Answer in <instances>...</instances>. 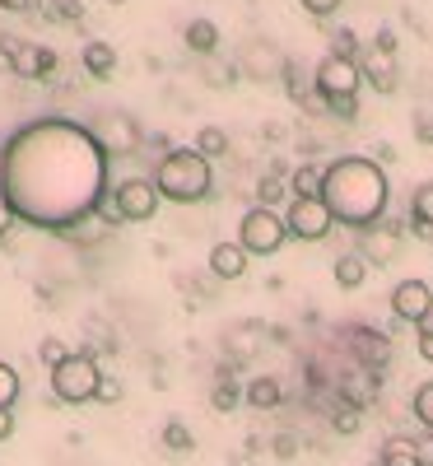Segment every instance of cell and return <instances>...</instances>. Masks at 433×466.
Instances as JSON below:
<instances>
[{
  "label": "cell",
  "mask_w": 433,
  "mask_h": 466,
  "mask_svg": "<svg viewBox=\"0 0 433 466\" xmlns=\"http://www.w3.org/2000/svg\"><path fill=\"white\" fill-rule=\"evenodd\" d=\"M410 410H415V420L424 424V430H433V378L415 387V401H410Z\"/></svg>",
  "instance_id": "4dcf8cb0"
},
{
  "label": "cell",
  "mask_w": 433,
  "mask_h": 466,
  "mask_svg": "<svg viewBox=\"0 0 433 466\" xmlns=\"http://www.w3.org/2000/svg\"><path fill=\"white\" fill-rule=\"evenodd\" d=\"M0 66L24 75V80H52L61 56L52 47H37V43H19V37H5L0 33Z\"/></svg>",
  "instance_id": "52a82bcc"
},
{
  "label": "cell",
  "mask_w": 433,
  "mask_h": 466,
  "mask_svg": "<svg viewBox=\"0 0 433 466\" xmlns=\"http://www.w3.org/2000/svg\"><path fill=\"white\" fill-rule=\"evenodd\" d=\"M210 401H215V410H219V415H228V410H238V401H243V387L224 378V382L215 387V397H210Z\"/></svg>",
  "instance_id": "1f68e13d"
},
{
  "label": "cell",
  "mask_w": 433,
  "mask_h": 466,
  "mask_svg": "<svg viewBox=\"0 0 433 466\" xmlns=\"http://www.w3.org/2000/svg\"><path fill=\"white\" fill-rule=\"evenodd\" d=\"M0 10H10V15H28V10H33V0H0Z\"/></svg>",
  "instance_id": "b9f144b4"
},
{
  "label": "cell",
  "mask_w": 433,
  "mask_h": 466,
  "mask_svg": "<svg viewBox=\"0 0 433 466\" xmlns=\"http://www.w3.org/2000/svg\"><path fill=\"white\" fill-rule=\"evenodd\" d=\"M322 187H327V168L322 164H298L289 173V191H294V201H322Z\"/></svg>",
  "instance_id": "e0dca14e"
},
{
  "label": "cell",
  "mask_w": 433,
  "mask_h": 466,
  "mask_svg": "<svg viewBox=\"0 0 433 466\" xmlns=\"http://www.w3.org/2000/svg\"><path fill=\"white\" fill-rule=\"evenodd\" d=\"M359 420H364V406L340 401V406L331 410V430H336V434H354V430H359Z\"/></svg>",
  "instance_id": "f546056e"
},
{
  "label": "cell",
  "mask_w": 433,
  "mask_h": 466,
  "mask_svg": "<svg viewBox=\"0 0 433 466\" xmlns=\"http://www.w3.org/2000/svg\"><path fill=\"white\" fill-rule=\"evenodd\" d=\"M349 345H354V355H359V364H368V369H382V364L391 360V340H387L382 331L359 327V331L349 336Z\"/></svg>",
  "instance_id": "2e32d148"
},
{
  "label": "cell",
  "mask_w": 433,
  "mask_h": 466,
  "mask_svg": "<svg viewBox=\"0 0 433 466\" xmlns=\"http://www.w3.org/2000/svg\"><path fill=\"white\" fill-rule=\"evenodd\" d=\"M98 401H103V406H116V401H122V382H116V378H107V373H103V387H98Z\"/></svg>",
  "instance_id": "8d00e7d4"
},
{
  "label": "cell",
  "mask_w": 433,
  "mask_h": 466,
  "mask_svg": "<svg viewBox=\"0 0 433 466\" xmlns=\"http://www.w3.org/2000/svg\"><path fill=\"white\" fill-rule=\"evenodd\" d=\"M285 224H289V238H303V243H317V238H327L331 233V210H327V201H294L289 210H285Z\"/></svg>",
  "instance_id": "7c38bea8"
},
{
  "label": "cell",
  "mask_w": 433,
  "mask_h": 466,
  "mask_svg": "<svg viewBox=\"0 0 433 466\" xmlns=\"http://www.w3.org/2000/svg\"><path fill=\"white\" fill-rule=\"evenodd\" d=\"M159 187L154 177H122L107 197V224H145L159 215Z\"/></svg>",
  "instance_id": "5b68a950"
},
{
  "label": "cell",
  "mask_w": 433,
  "mask_h": 466,
  "mask_svg": "<svg viewBox=\"0 0 433 466\" xmlns=\"http://www.w3.org/2000/svg\"><path fill=\"white\" fill-rule=\"evenodd\" d=\"M261 322H233V327H224V350L233 360H243V355H257L261 350Z\"/></svg>",
  "instance_id": "ac0fdd59"
},
{
  "label": "cell",
  "mask_w": 433,
  "mask_h": 466,
  "mask_svg": "<svg viewBox=\"0 0 433 466\" xmlns=\"http://www.w3.org/2000/svg\"><path fill=\"white\" fill-rule=\"evenodd\" d=\"M186 47H191V52H201V56H215V47H219V28H215L210 19H191V24H186Z\"/></svg>",
  "instance_id": "cb8c5ba5"
},
{
  "label": "cell",
  "mask_w": 433,
  "mask_h": 466,
  "mask_svg": "<svg viewBox=\"0 0 433 466\" xmlns=\"http://www.w3.org/2000/svg\"><path fill=\"white\" fill-rule=\"evenodd\" d=\"M159 439H164V448H168V452H177V457L196 448V439H191V430H186L182 420H164V430H159Z\"/></svg>",
  "instance_id": "484cf974"
},
{
  "label": "cell",
  "mask_w": 433,
  "mask_h": 466,
  "mask_svg": "<svg viewBox=\"0 0 433 466\" xmlns=\"http://www.w3.org/2000/svg\"><path fill=\"white\" fill-rule=\"evenodd\" d=\"M340 5H345V0H303V10H307V15H317V19H331Z\"/></svg>",
  "instance_id": "836d02e7"
},
{
  "label": "cell",
  "mask_w": 433,
  "mask_h": 466,
  "mask_svg": "<svg viewBox=\"0 0 433 466\" xmlns=\"http://www.w3.org/2000/svg\"><path fill=\"white\" fill-rule=\"evenodd\" d=\"M196 154H206V159H224V154H228V131L224 127H201V131H196Z\"/></svg>",
  "instance_id": "d4e9b609"
},
{
  "label": "cell",
  "mask_w": 433,
  "mask_h": 466,
  "mask_svg": "<svg viewBox=\"0 0 433 466\" xmlns=\"http://www.w3.org/2000/svg\"><path fill=\"white\" fill-rule=\"evenodd\" d=\"M56 19H80L85 15V5H80V0H52V5H47Z\"/></svg>",
  "instance_id": "e575fe53"
},
{
  "label": "cell",
  "mask_w": 433,
  "mask_h": 466,
  "mask_svg": "<svg viewBox=\"0 0 433 466\" xmlns=\"http://www.w3.org/2000/svg\"><path fill=\"white\" fill-rule=\"evenodd\" d=\"M373 47L387 52V56H397V28H382V33L373 37Z\"/></svg>",
  "instance_id": "f35d334b"
},
{
  "label": "cell",
  "mask_w": 433,
  "mask_h": 466,
  "mask_svg": "<svg viewBox=\"0 0 433 466\" xmlns=\"http://www.w3.org/2000/svg\"><path fill=\"white\" fill-rule=\"evenodd\" d=\"M359 70H364V80H368L378 94H391V89H397V61H391L387 52L359 47Z\"/></svg>",
  "instance_id": "5bb4252c"
},
{
  "label": "cell",
  "mask_w": 433,
  "mask_h": 466,
  "mask_svg": "<svg viewBox=\"0 0 433 466\" xmlns=\"http://www.w3.org/2000/svg\"><path fill=\"white\" fill-rule=\"evenodd\" d=\"M285 187H289V177H285L280 168H275V173H266V177L257 182V206H275V201L285 197Z\"/></svg>",
  "instance_id": "83f0119b"
},
{
  "label": "cell",
  "mask_w": 433,
  "mask_h": 466,
  "mask_svg": "<svg viewBox=\"0 0 433 466\" xmlns=\"http://www.w3.org/2000/svg\"><path fill=\"white\" fill-rule=\"evenodd\" d=\"M327 112H336L340 122H349V116H359V103L354 98H327Z\"/></svg>",
  "instance_id": "d590c367"
},
{
  "label": "cell",
  "mask_w": 433,
  "mask_h": 466,
  "mask_svg": "<svg viewBox=\"0 0 433 466\" xmlns=\"http://www.w3.org/2000/svg\"><path fill=\"white\" fill-rule=\"evenodd\" d=\"M378 466H424L419 443L406 439V434H391V439L382 443V452H378Z\"/></svg>",
  "instance_id": "ffe728a7"
},
{
  "label": "cell",
  "mask_w": 433,
  "mask_h": 466,
  "mask_svg": "<svg viewBox=\"0 0 433 466\" xmlns=\"http://www.w3.org/2000/svg\"><path fill=\"white\" fill-rule=\"evenodd\" d=\"M37 360H43V364H47V373H52L56 364H65V360H70V345H65L61 336H43V340H37Z\"/></svg>",
  "instance_id": "f1b7e54d"
},
{
  "label": "cell",
  "mask_w": 433,
  "mask_h": 466,
  "mask_svg": "<svg viewBox=\"0 0 433 466\" xmlns=\"http://www.w3.org/2000/svg\"><path fill=\"white\" fill-rule=\"evenodd\" d=\"M364 280H368V261L359 252H340L336 257V285L340 289H364Z\"/></svg>",
  "instance_id": "7402d4cb"
},
{
  "label": "cell",
  "mask_w": 433,
  "mask_h": 466,
  "mask_svg": "<svg viewBox=\"0 0 433 466\" xmlns=\"http://www.w3.org/2000/svg\"><path fill=\"white\" fill-rule=\"evenodd\" d=\"M270 448H275V457H294V452H298L294 434H275V443H270Z\"/></svg>",
  "instance_id": "ab89813d"
},
{
  "label": "cell",
  "mask_w": 433,
  "mask_h": 466,
  "mask_svg": "<svg viewBox=\"0 0 433 466\" xmlns=\"http://www.w3.org/2000/svg\"><path fill=\"white\" fill-rule=\"evenodd\" d=\"M15 219H19V215H15V206H10V197H5V191H0V238H5V233L15 228Z\"/></svg>",
  "instance_id": "74e56055"
},
{
  "label": "cell",
  "mask_w": 433,
  "mask_h": 466,
  "mask_svg": "<svg viewBox=\"0 0 433 466\" xmlns=\"http://www.w3.org/2000/svg\"><path fill=\"white\" fill-rule=\"evenodd\" d=\"M5 439H15V410L0 406V443H5Z\"/></svg>",
  "instance_id": "60d3db41"
},
{
  "label": "cell",
  "mask_w": 433,
  "mask_h": 466,
  "mask_svg": "<svg viewBox=\"0 0 433 466\" xmlns=\"http://www.w3.org/2000/svg\"><path fill=\"white\" fill-rule=\"evenodd\" d=\"M0 191L24 224L70 233L103 210L107 154L89 127L56 122V116L28 122L0 149Z\"/></svg>",
  "instance_id": "6da1fadb"
},
{
  "label": "cell",
  "mask_w": 433,
  "mask_h": 466,
  "mask_svg": "<svg viewBox=\"0 0 433 466\" xmlns=\"http://www.w3.org/2000/svg\"><path fill=\"white\" fill-rule=\"evenodd\" d=\"M154 187H159V197L173 201V206H196L210 197L215 187V168L206 154L196 149H168L159 164H154Z\"/></svg>",
  "instance_id": "3957f363"
},
{
  "label": "cell",
  "mask_w": 433,
  "mask_h": 466,
  "mask_svg": "<svg viewBox=\"0 0 433 466\" xmlns=\"http://www.w3.org/2000/svg\"><path fill=\"white\" fill-rule=\"evenodd\" d=\"M410 228L433 243V182H419L410 191Z\"/></svg>",
  "instance_id": "d6986e66"
},
{
  "label": "cell",
  "mask_w": 433,
  "mask_h": 466,
  "mask_svg": "<svg viewBox=\"0 0 433 466\" xmlns=\"http://www.w3.org/2000/svg\"><path fill=\"white\" fill-rule=\"evenodd\" d=\"M359 85H364V70L354 56H322V66L312 70V89L322 98H359Z\"/></svg>",
  "instance_id": "9c48e42d"
},
{
  "label": "cell",
  "mask_w": 433,
  "mask_h": 466,
  "mask_svg": "<svg viewBox=\"0 0 433 466\" xmlns=\"http://www.w3.org/2000/svg\"><path fill=\"white\" fill-rule=\"evenodd\" d=\"M289 70L285 52L270 43V37H243V47H238V75H247V80L257 85H270V80H280V75Z\"/></svg>",
  "instance_id": "30bf717a"
},
{
  "label": "cell",
  "mask_w": 433,
  "mask_h": 466,
  "mask_svg": "<svg viewBox=\"0 0 433 466\" xmlns=\"http://www.w3.org/2000/svg\"><path fill=\"white\" fill-rule=\"evenodd\" d=\"M85 70L94 80H112L116 75V47L112 43H85Z\"/></svg>",
  "instance_id": "603a6c76"
},
{
  "label": "cell",
  "mask_w": 433,
  "mask_h": 466,
  "mask_svg": "<svg viewBox=\"0 0 433 466\" xmlns=\"http://www.w3.org/2000/svg\"><path fill=\"white\" fill-rule=\"evenodd\" d=\"M391 313H397L401 322H415V327H424L428 318H433V285L428 280H397L391 285Z\"/></svg>",
  "instance_id": "8fae6325"
},
{
  "label": "cell",
  "mask_w": 433,
  "mask_h": 466,
  "mask_svg": "<svg viewBox=\"0 0 433 466\" xmlns=\"http://www.w3.org/2000/svg\"><path fill=\"white\" fill-rule=\"evenodd\" d=\"M98 387H103V369H98V360L89 355H70L65 364H56L52 369V397L61 401V406H89V401H98Z\"/></svg>",
  "instance_id": "277c9868"
},
{
  "label": "cell",
  "mask_w": 433,
  "mask_h": 466,
  "mask_svg": "<svg viewBox=\"0 0 433 466\" xmlns=\"http://www.w3.org/2000/svg\"><path fill=\"white\" fill-rule=\"evenodd\" d=\"M387 197H391V182L387 168L368 154H340V159L327 164V187H322V201L331 210L336 224L345 228H373L387 215Z\"/></svg>",
  "instance_id": "7a4b0ae2"
},
{
  "label": "cell",
  "mask_w": 433,
  "mask_h": 466,
  "mask_svg": "<svg viewBox=\"0 0 433 466\" xmlns=\"http://www.w3.org/2000/svg\"><path fill=\"white\" fill-rule=\"evenodd\" d=\"M210 270L219 280H238V276H247V252H243V243L233 238V243H215L210 248Z\"/></svg>",
  "instance_id": "9a60e30c"
},
{
  "label": "cell",
  "mask_w": 433,
  "mask_h": 466,
  "mask_svg": "<svg viewBox=\"0 0 433 466\" xmlns=\"http://www.w3.org/2000/svg\"><path fill=\"white\" fill-rule=\"evenodd\" d=\"M415 345H419V360H424V364H433V318H428V322L419 327Z\"/></svg>",
  "instance_id": "d6a6232c"
},
{
  "label": "cell",
  "mask_w": 433,
  "mask_h": 466,
  "mask_svg": "<svg viewBox=\"0 0 433 466\" xmlns=\"http://www.w3.org/2000/svg\"><path fill=\"white\" fill-rule=\"evenodd\" d=\"M289 238V224L275 206H252L243 219H238V243L247 257H275Z\"/></svg>",
  "instance_id": "8992f818"
},
{
  "label": "cell",
  "mask_w": 433,
  "mask_h": 466,
  "mask_svg": "<svg viewBox=\"0 0 433 466\" xmlns=\"http://www.w3.org/2000/svg\"><path fill=\"white\" fill-rule=\"evenodd\" d=\"M19 392H24V378L15 373V364H5V360H0V406H5V410H15Z\"/></svg>",
  "instance_id": "4316f807"
},
{
  "label": "cell",
  "mask_w": 433,
  "mask_h": 466,
  "mask_svg": "<svg viewBox=\"0 0 433 466\" xmlns=\"http://www.w3.org/2000/svg\"><path fill=\"white\" fill-rule=\"evenodd\" d=\"M89 131H94V140L103 145V154H136V149L145 145L140 122H136L131 112H122V107H103L94 122H89Z\"/></svg>",
  "instance_id": "ba28073f"
},
{
  "label": "cell",
  "mask_w": 433,
  "mask_h": 466,
  "mask_svg": "<svg viewBox=\"0 0 433 466\" xmlns=\"http://www.w3.org/2000/svg\"><path fill=\"white\" fill-rule=\"evenodd\" d=\"M415 127H419V136H424V145H433V127H428V116H415Z\"/></svg>",
  "instance_id": "7bdbcfd3"
},
{
  "label": "cell",
  "mask_w": 433,
  "mask_h": 466,
  "mask_svg": "<svg viewBox=\"0 0 433 466\" xmlns=\"http://www.w3.org/2000/svg\"><path fill=\"white\" fill-rule=\"evenodd\" d=\"M243 401L252 406V410H275L285 401V387H280V378H252L247 387H243Z\"/></svg>",
  "instance_id": "44dd1931"
},
{
  "label": "cell",
  "mask_w": 433,
  "mask_h": 466,
  "mask_svg": "<svg viewBox=\"0 0 433 466\" xmlns=\"http://www.w3.org/2000/svg\"><path fill=\"white\" fill-rule=\"evenodd\" d=\"M107 5H126V0H107Z\"/></svg>",
  "instance_id": "ee69618b"
},
{
  "label": "cell",
  "mask_w": 433,
  "mask_h": 466,
  "mask_svg": "<svg viewBox=\"0 0 433 466\" xmlns=\"http://www.w3.org/2000/svg\"><path fill=\"white\" fill-rule=\"evenodd\" d=\"M397 248H401V224H391V219H378L373 228L359 233V252L368 266H391L397 261Z\"/></svg>",
  "instance_id": "4fadbf2b"
}]
</instances>
